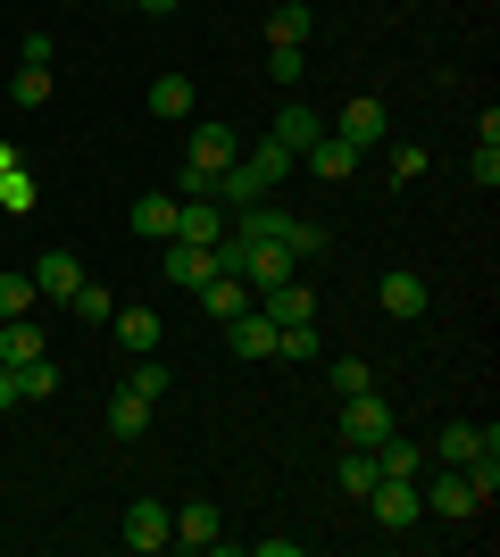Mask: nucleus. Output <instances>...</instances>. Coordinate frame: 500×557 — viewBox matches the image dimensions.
<instances>
[{"instance_id":"15","label":"nucleus","mask_w":500,"mask_h":557,"mask_svg":"<svg viewBox=\"0 0 500 557\" xmlns=\"http://www.w3.org/2000/svg\"><path fill=\"white\" fill-rule=\"evenodd\" d=\"M184 159H192V166H209V175H225V166L242 159V141L209 116V125H192V150H184Z\"/></svg>"},{"instance_id":"28","label":"nucleus","mask_w":500,"mask_h":557,"mask_svg":"<svg viewBox=\"0 0 500 557\" xmlns=\"http://www.w3.org/2000/svg\"><path fill=\"white\" fill-rule=\"evenodd\" d=\"M75 317H84V325H109V317H118V292H109V283H75Z\"/></svg>"},{"instance_id":"31","label":"nucleus","mask_w":500,"mask_h":557,"mask_svg":"<svg viewBox=\"0 0 500 557\" xmlns=\"http://www.w3.org/2000/svg\"><path fill=\"white\" fill-rule=\"evenodd\" d=\"M333 392H342V399H351V392H367V383H376V367H367V358H333Z\"/></svg>"},{"instance_id":"20","label":"nucleus","mask_w":500,"mask_h":557,"mask_svg":"<svg viewBox=\"0 0 500 557\" xmlns=\"http://www.w3.org/2000/svg\"><path fill=\"white\" fill-rule=\"evenodd\" d=\"M175 242H225L217 200H175Z\"/></svg>"},{"instance_id":"23","label":"nucleus","mask_w":500,"mask_h":557,"mask_svg":"<svg viewBox=\"0 0 500 557\" xmlns=\"http://www.w3.org/2000/svg\"><path fill=\"white\" fill-rule=\"evenodd\" d=\"M125 225L143 233V242H175V200H159V191H150V200H134V216H125Z\"/></svg>"},{"instance_id":"1","label":"nucleus","mask_w":500,"mask_h":557,"mask_svg":"<svg viewBox=\"0 0 500 557\" xmlns=\"http://www.w3.org/2000/svg\"><path fill=\"white\" fill-rule=\"evenodd\" d=\"M383 433H401V417H392V399H376V383L342 399V449H376Z\"/></svg>"},{"instance_id":"17","label":"nucleus","mask_w":500,"mask_h":557,"mask_svg":"<svg viewBox=\"0 0 500 557\" xmlns=\"http://www.w3.org/2000/svg\"><path fill=\"white\" fill-rule=\"evenodd\" d=\"M150 116L159 125H192V75H150Z\"/></svg>"},{"instance_id":"37","label":"nucleus","mask_w":500,"mask_h":557,"mask_svg":"<svg viewBox=\"0 0 500 557\" xmlns=\"http://www.w3.org/2000/svg\"><path fill=\"white\" fill-rule=\"evenodd\" d=\"M17 59H25V67H50V59H59V42H50L42 25H34V34H25V42H17Z\"/></svg>"},{"instance_id":"18","label":"nucleus","mask_w":500,"mask_h":557,"mask_svg":"<svg viewBox=\"0 0 500 557\" xmlns=\"http://www.w3.org/2000/svg\"><path fill=\"white\" fill-rule=\"evenodd\" d=\"M50 349V333L34 325V317H9V325H0V367H25V358H42Z\"/></svg>"},{"instance_id":"22","label":"nucleus","mask_w":500,"mask_h":557,"mask_svg":"<svg viewBox=\"0 0 500 557\" xmlns=\"http://www.w3.org/2000/svg\"><path fill=\"white\" fill-rule=\"evenodd\" d=\"M309 34H317V9H309V0H284V9L267 17V42H292V50H309Z\"/></svg>"},{"instance_id":"32","label":"nucleus","mask_w":500,"mask_h":557,"mask_svg":"<svg viewBox=\"0 0 500 557\" xmlns=\"http://www.w3.org/2000/svg\"><path fill=\"white\" fill-rule=\"evenodd\" d=\"M175 200H217V175H209V166H175Z\"/></svg>"},{"instance_id":"6","label":"nucleus","mask_w":500,"mask_h":557,"mask_svg":"<svg viewBox=\"0 0 500 557\" xmlns=\"http://www.w3.org/2000/svg\"><path fill=\"white\" fill-rule=\"evenodd\" d=\"M434 458H442V466L500 458V433H492V424H442V433H434Z\"/></svg>"},{"instance_id":"38","label":"nucleus","mask_w":500,"mask_h":557,"mask_svg":"<svg viewBox=\"0 0 500 557\" xmlns=\"http://www.w3.org/2000/svg\"><path fill=\"white\" fill-rule=\"evenodd\" d=\"M467 166H476V184L492 191L500 184V141H476V159H467Z\"/></svg>"},{"instance_id":"7","label":"nucleus","mask_w":500,"mask_h":557,"mask_svg":"<svg viewBox=\"0 0 500 557\" xmlns=\"http://www.w3.org/2000/svg\"><path fill=\"white\" fill-rule=\"evenodd\" d=\"M159 275L184 283V292H192V283H209L217 275V242H159Z\"/></svg>"},{"instance_id":"12","label":"nucleus","mask_w":500,"mask_h":557,"mask_svg":"<svg viewBox=\"0 0 500 557\" xmlns=\"http://www.w3.org/2000/svg\"><path fill=\"white\" fill-rule=\"evenodd\" d=\"M342 141H358V150H376L383 134H392V116H383V100L376 92H358V100H342V125H333Z\"/></svg>"},{"instance_id":"5","label":"nucleus","mask_w":500,"mask_h":557,"mask_svg":"<svg viewBox=\"0 0 500 557\" xmlns=\"http://www.w3.org/2000/svg\"><path fill=\"white\" fill-rule=\"evenodd\" d=\"M259 317H267V325H317V292L301 275H284V283H267V292H259Z\"/></svg>"},{"instance_id":"21","label":"nucleus","mask_w":500,"mask_h":557,"mask_svg":"<svg viewBox=\"0 0 500 557\" xmlns=\"http://www.w3.org/2000/svg\"><path fill=\"white\" fill-rule=\"evenodd\" d=\"M109 333H118L125 349H134V358H150V349H159V317H150V308H118V317H109Z\"/></svg>"},{"instance_id":"39","label":"nucleus","mask_w":500,"mask_h":557,"mask_svg":"<svg viewBox=\"0 0 500 557\" xmlns=\"http://www.w3.org/2000/svg\"><path fill=\"white\" fill-rule=\"evenodd\" d=\"M134 9H150V17H175V9H184V0H134Z\"/></svg>"},{"instance_id":"16","label":"nucleus","mask_w":500,"mask_h":557,"mask_svg":"<svg viewBox=\"0 0 500 557\" xmlns=\"http://www.w3.org/2000/svg\"><path fill=\"white\" fill-rule=\"evenodd\" d=\"M317 134H326V116H317L309 100H284V109H276V134H267V141H284L292 159H301V150H309Z\"/></svg>"},{"instance_id":"27","label":"nucleus","mask_w":500,"mask_h":557,"mask_svg":"<svg viewBox=\"0 0 500 557\" xmlns=\"http://www.w3.org/2000/svg\"><path fill=\"white\" fill-rule=\"evenodd\" d=\"M34 300H42V292H34V275H25V267H9V275H0V325H9V317H34Z\"/></svg>"},{"instance_id":"3","label":"nucleus","mask_w":500,"mask_h":557,"mask_svg":"<svg viewBox=\"0 0 500 557\" xmlns=\"http://www.w3.org/2000/svg\"><path fill=\"white\" fill-rule=\"evenodd\" d=\"M167 533H175V508H159V499H134V508H125V524H118V541H125L134 557H159Z\"/></svg>"},{"instance_id":"34","label":"nucleus","mask_w":500,"mask_h":557,"mask_svg":"<svg viewBox=\"0 0 500 557\" xmlns=\"http://www.w3.org/2000/svg\"><path fill=\"white\" fill-rule=\"evenodd\" d=\"M17 109H50V67H17Z\"/></svg>"},{"instance_id":"4","label":"nucleus","mask_w":500,"mask_h":557,"mask_svg":"<svg viewBox=\"0 0 500 557\" xmlns=\"http://www.w3.org/2000/svg\"><path fill=\"white\" fill-rule=\"evenodd\" d=\"M192 300H200V317H209V325H234V317L259 300V292H251L242 275H225V267H217L209 283H192Z\"/></svg>"},{"instance_id":"40","label":"nucleus","mask_w":500,"mask_h":557,"mask_svg":"<svg viewBox=\"0 0 500 557\" xmlns=\"http://www.w3.org/2000/svg\"><path fill=\"white\" fill-rule=\"evenodd\" d=\"M9 166H17V141H0V175H9Z\"/></svg>"},{"instance_id":"24","label":"nucleus","mask_w":500,"mask_h":557,"mask_svg":"<svg viewBox=\"0 0 500 557\" xmlns=\"http://www.w3.org/2000/svg\"><path fill=\"white\" fill-rule=\"evenodd\" d=\"M333 483H342V499H367V491H376V449H342Z\"/></svg>"},{"instance_id":"13","label":"nucleus","mask_w":500,"mask_h":557,"mask_svg":"<svg viewBox=\"0 0 500 557\" xmlns=\"http://www.w3.org/2000/svg\"><path fill=\"white\" fill-rule=\"evenodd\" d=\"M167 549H225V533H217V508H209V499L175 508V533H167Z\"/></svg>"},{"instance_id":"11","label":"nucleus","mask_w":500,"mask_h":557,"mask_svg":"<svg viewBox=\"0 0 500 557\" xmlns=\"http://www.w3.org/2000/svg\"><path fill=\"white\" fill-rule=\"evenodd\" d=\"M376 300H383V317L417 325V317H426V275H417V267H392V275L376 283Z\"/></svg>"},{"instance_id":"14","label":"nucleus","mask_w":500,"mask_h":557,"mask_svg":"<svg viewBox=\"0 0 500 557\" xmlns=\"http://www.w3.org/2000/svg\"><path fill=\"white\" fill-rule=\"evenodd\" d=\"M217 333H225V349H234V358H276V325L259 317V300L242 308L234 325H217Z\"/></svg>"},{"instance_id":"36","label":"nucleus","mask_w":500,"mask_h":557,"mask_svg":"<svg viewBox=\"0 0 500 557\" xmlns=\"http://www.w3.org/2000/svg\"><path fill=\"white\" fill-rule=\"evenodd\" d=\"M392 184H417V175H426V150H417V141H392Z\"/></svg>"},{"instance_id":"19","label":"nucleus","mask_w":500,"mask_h":557,"mask_svg":"<svg viewBox=\"0 0 500 557\" xmlns=\"http://www.w3.org/2000/svg\"><path fill=\"white\" fill-rule=\"evenodd\" d=\"M109 433H118V442H143L150 433V399L118 383V392H109Z\"/></svg>"},{"instance_id":"26","label":"nucleus","mask_w":500,"mask_h":557,"mask_svg":"<svg viewBox=\"0 0 500 557\" xmlns=\"http://www.w3.org/2000/svg\"><path fill=\"white\" fill-rule=\"evenodd\" d=\"M9 383H17V399H50V392H59V367H50V349H42V358H25V367H9Z\"/></svg>"},{"instance_id":"30","label":"nucleus","mask_w":500,"mask_h":557,"mask_svg":"<svg viewBox=\"0 0 500 557\" xmlns=\"http://www.w3.org/2000/svg\"><path fill=\"white\" fill-rule=\"evenodd\" d=\"M0 209H9V216H34V175H25V166L0 175Z\"/></svg>"},{"instance_id":"10","label":"nucleus","mask_w":500,"mask_h":557,"mask_svg":"<svg viewBox=\"0 0 500 557\" xmlns=\"http://www.w3.org/2000/svg\"><path fill=\"white\" fill-rule=\"evenodd\" d=\"M301 166H309L317 184H351V175H358V141H342V134H317L309 150H301Z\"/></svg>"},{"instance_id":"29","label":"nucleus","mask_w":500,"mask_h":557,"mask_svg":"<svg viewBox=\"0 0 500 557\" xmlns=\"http://www.w3.org/2000/svg\"><path fill=\"white\" fill-rule=\"evenodd\" d=\"M267 67H276V84H301V75H309V50H292V42H267Z\"/></svg>"},{"instance_id":"9","label":"nucleus","mask_w":500,"mask_h":557,"mask_svg":"<svg viewBox=\"0 0 500 557\" xmlns=\"http://www.w3.org/2000/svg\"><path fill=\"white\" fill-rule=\"evenodd\" d=\"M25 275H34V292H42V300L68 308V300H75V283H84V258H75V250H42Z\"/></svg>"},{"instance_id":"35","label":"nucleus","mask_w":500,"mask_h":557,"mask_svg":"<svg viewBox=\"0 0 500 557\" xmlns=\"http://www.w3.org/2000/svg\"><path fill=\"white\" fill-rule=\"evenodd\" d=\"M276 358H317V325H276Z\"/></svg>"},{"instance_id":"33","label":"nucleus","mask_w":500,"mask_h":557,"mask_svg":"<svg viewBox=\"0 0 500 557\" xmlns=\"http://www.w3.org/2000/svg\"><path fill=\"white\" fill-rule=\"evenodd\" d=\"M125 392H143V399H167V367H159V358H134V374H125Z\"/></svg>"},{"instance_id":"8","label":"nucleus","mask_w":500,"mask_h":557,"mask_svg":"<svg viewBox=\"0 0 500 557\" xmlns=\"http://www.w3.org/2000/svg\"><path fill=\"white\" fill-rule=\"evenodd\" d=\"M417 499H426L434 516H451V524H467V516L484 508V499H476V483H467V474H459V466H442V474H434V483L417 491Z\"/></svg>"},{"instance_id":"2","label":"nucleus","mask_w":500,"mask_h":557,"mask_svg":"<svg viewBox=\"0 0 500 557\" xmlns=\"http://www.w3.org/2000/svg\"><path fill=\"white\" fill-rule=\"evenodd\" d=\"M417 508H426V499H417V474H376L367 516H376L383 533H408V524H417Z\"/></svg>"},{"instance_id":"25","label":"nucleus","mask_w":500,"mask_h":557,"mask_svg":"<svg viewBox=\"0 0 500 557\" xmlns=\"http://www.w3.org/2000/svg\"><path fill=\"white\" fill-rule=\"evenodd\" d=\"M242 166H251V175H259V184L276 191V184H284V175H292V166H301V159H292L284 141H259V150H242Z\"/></svg>"}]
</instances>
